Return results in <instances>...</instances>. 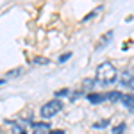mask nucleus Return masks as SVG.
<instances>
[{
  "instance_id": "obj_1",
  "label": "nucleus",
  "mask_w": 134,
  "mask_h": 134,
  "mask_svg": "<svg viewBox=\"0 0 134 134\" xmlns=\"http://www.w3.org/2000/svg\"><path fill=\"white\" fill-rule=\"evenodd\" d=\"M116 77H118V72H116V68H114V64H111L109 61L102 63V64H98L97 66V81L102 84H111L116 81Z\"/></svg>"
},
{
  "instance_id": "obj_2",
  "label": "nucleus",
  "mask_w": 134,
  "mask_h": 134,
  "mask_svg": "<svg viewBox=\"0 0 134 134\" xmlns=\"http://www.w3.org/2000/svg\"><path fill=\"white\" fill-rule=\"evenodd\" d=\"M63 109V102L59 100V98H54V100H50V102H45L41 107V116L43 118H52V116H55V114L59 113Z\"/></svg>"
},
{
  "instance_id": "obj_3",
  "label": "nucleus",
  "mask_w": 134,
  "mask_h": 134,
  "mask_svg": "<svg viewBox=\"0 0 134 134\" xmlns=\"http://www.w3.org/2000/svg\"><path fill=\"white\" fill-rule=\"evenodd\" d=\"M118 82L122 88H127V90H134V72H124L120 75Z\"/></svg>"
},
{
  "instance_id": "obj_4",
  "label": "nucleus",
  "mask_w": 134,
  "mask_h": 134,
  "mask_svg": "<svg viewBox=\"0 0 134 134\" xmlns=\"http://www.w3.org/2000/svg\"><path fill=\"white\" fill-rule=\"evenodd\" d=\"M32 134H52L48 124H34L32 125Z\"/></svg>"
},
{
  "instance_id": "obj_5",
  "label": "nucleus",
  "mask_w": 134,
  "mask_h": 134,
  "mask_svg": "<svg viewBox=\"0 0 134 134\" xmlns=\"http://www.w3.org/2000/svg\"><path fill=\"white\" fill-rule=\"evenodd\" d=\"M88 100L91 104H100L104 100H107V97H105V93H90L88 95Z\"/></svg>"
},
{
  "instance_id": "obj_6",
  "label": "nucleus",
  "mask_w": 134,
  "mask_h": 134,
  "mask_svg": "<svg viewBox=\"0 0 134 134\" xmlns=\"http://www.w3.org/2000/svg\"><path fill=\"white\" fill-rule=\"evenodd\" d=\"M105 97H107V100H124V95L120 91H111V93H105Z\"/></svg>"
},
{
  "instance_id": "obj_7",
  "label": "nucleus",
  "mask_w": 134,
  "mask_h": 134,
  "mask_svg": "<svg viewBox=\"0 0 134 134\" xmlns=\"http://www.w3.org/2000/svg\"><path fill=\"white\" fill-rule=\"evenodd\" d=\"M124 104L134 113V95H125L124 97Z\"/></svg>"
},
{
  "instance_id": "obj_8",
  "label": "nucleus",
  "mask_w": 134,
  "mask_h": 134,
  "mask_svg": "<svg viewBox=\"0 0 134 134\" xmlns=\"http://www.w3.org/2000/svg\"><path fill=\"white\" fill-rule=\"evenodd\" d=\"M111 38H113V31H111V32H107V34L104 36L102 40H100V43L97 45V48H104V47H105V43H107V40H111Z\"/></svg>"
},
{
  "instance_id": "obj_9",
  "label": "nucleus",
  "mask_w": 134,
  "mask_h": 134,
  "mask_svg": "<svg viewBox=\"0 0 134 134\" xmlns=\"http://www.w3.org/2000/svg\"><path fill=\"white\" fill-rule=\"evenodd\" d=\"M124 129H125V124H120V125H116V127L113 129V132L114 134H122V132H124Z\"/></svg>"
},
{
  "instance_id": "obj_10",
  "label": "nucleus",
  "mask_w": 134,
  "mask_h": 134,
  "mask_svg": "<svg viewBox=\"0 0 134 134\" xmlns=\"http://www.w3.org/2000/svg\"><path fill=\"white\" fill-rule=\"evenodd\" d=\"M55 95H57V97H63V95H70V90H63V91H57Z\"/></svg>"
},
{
  "instance_id": "obj_11",
  "label": "nucleus",
  "mask_w": 134,
  "mask_h": 134,
  "mask_svg": "<svg viewBox=\"0 0 134 134\" xmlns=\"http://www.w3.org/2000/svg\"><path fill=\"white\" fill-rule=\"evenodd\" d=\"M104 125H107V122H100V124H95V127H104Z\"/></svg>"
},
{
  "instance_id": "obj_12",
  "label": "nucleus",
  "mask_w": 134,
  "mask_h": 134,
  "mask_svg": "<svg viewBox=\"0 0 134 134\" xmlns=\"http://www.w3.org/2000/svg\"><path fill=\"white\" fill-rule=\"evenodd\" d=\"M68 57H70V54H68V55H66V54H64V55H63V57H61V59H59V61L63 63V61H66V59H68Z\"/></svg>"
},
{
  "instance_id": "obj_13",
  "label": "nucleus",
  "mask_w": 134,
  "mask_h": 134,
  "mask_svg": "<svg viewBox=\"0 0 134 134\" xmlns=\"http://www.w3.org/2000/svg\"><path fill=\"white\" fill-rule=\"evenodd\" d=\"M52 134H64V131H55V132H52Z\"/></svg>"
},
{
  "instance_id": "obj_14",
  "label": "nucleus",
  "mask_w": 134,
  "mask_h": 134,
  "mask_svg": "<svg viewBox=\"0 0 134 134\" xmlns=\"http://www.w3.org/2000/svg\"><path fill=\"white\" fill-rule=\"evenodd\" d=\"M20 134H25V132H23V131H20Z\"/></svg>"
}]
</instances>
